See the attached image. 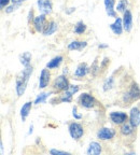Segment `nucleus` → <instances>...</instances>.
<instances>
[{"mask_svg":"<svg viewBox=\"0 0 140 155\" xmlns=\"http://www.w3.org/2000/svg\"><path fill=\"white\" fill-rule=\"evenodd\" d=\"M32 72H34V67L32 65H29L27 67H24V69L16 77V80H15V92H16V95L18 97L24 95Z\"/></svg>","mask_w":140,"mask_h":155,"instance_id":"obj_1","label":"nucleus"},{"mask_svg":"<svg viewBox=\"0 0 140 155\" xmlns=\"http://www.w3.org/2000/svg\"><path fill=\"white\" fill-rule=\"evenodd\" d=\"M69 86H70V82L68 80L67 75L65 74H61L58 75V77H56L53 82H52V88L56 93L65 92V91H67L69 88Z\"/></svg>","mask_w":140,"mask_h":155,"instance_id":"obj_2","label":"nucleus"},{"mask_svg":"<svg viewBox=\"0 0 140 155\" xmlns=\"http://www.w3.org/2000/svg\"><path fill=\"white\" fill-rule=\"evenodd\" d=\"M68 131L75 141H79L84 136V127L79 122H70L68 124Z\"/></svg>","mask_w":140,"mask_h":155,"instance_id":"obj_3","label":"nucleus"},{"mask_svg":"<svg viewBox=\"0 0 140 155\" xmlns=\"http://www.w3.org/2000/svg\"><path fill=\"white\" fill-rule=\"evenodd\" d=\"M78 104H79L80 107H82L84 109H94L97 104V101L92 94L84 92L78 98Z\"/></svg>","mask_w":140,"mask_h":155,"instance_id":"obj_4","label":"nucleus"},{"mask_svg":"<svg viewBox=\"0 0 140 155\" xmlns=\"http://www.w3.org/2000/svg\"><path fill=\"white\" fill-rule=\"evenodd\" d=\"M115 135L116 130L111 127H100L96 133V137L102 141L112 140L115 137Z\"/></svg>","mask_w":140,"mask_h":155,"instance_id":"obj_5","label":"nucleus"},{"mask_svg":"<svg viewBox=\"0 0 140 155\" xmlns=\"http://www.w3.org/2000/svg\"><path fill=\"white\" fill-rule=\"evenodd\" d=\"M128 117L129 116L122 111H112L109 113V119L111 121V123H113L114 125L121 126L122 124L128 122Z\"/></svg>","mask_w":140,"mask_h":155,"instance_id":"obj_6","label":"nucleus"},{"mask_svg":"<svg viewBox=\"0 0 140 155\" xmlns=\"http://www.w3.org/2000/svg\"><path fill=\"white\" fill-rule=\"evenodd\" d=\"M50 82H51V72H50V69L45 67L42 69L40 75H39V88L40 90L46 88Z\"/></svg>","mask_w":140,"mask_h":155,"instance_id":"obj_7","label":"nucleus"},{"mask_svg":"<svg viewBox=\"0 0 140 155\" xmlns=\"http://www.w3.org/2000/svg\"><path fill=\"white\" fill-rule=\"evenodd\" d=\"M39 12L41 14L50 15L53 12V3L52 0H37Z\"/></svg>","mask_w":140,"mask_h":155,"instance_id":"obj_8","label":"nucleus"},{"mask_svg":"<svg viewBox=\"0 0 140 155\" xmlns=\"http://www.w3.org/2000/svg\"><path fill=\"white\" fill-rule=\"evenodd\" d=\"M129 117H128V122L132 124V125L138 128V126L140 125V108L139 107H133L129 111Z\"/></svg>","mask_w":140,"mask_h":155,"instance_id":"obj_9","label":"nucleus"},{"mask_svg":"<svg viewBox=\"0 0 140 155\" xmlns=\"http://www.w3.org/2000/svg\"><path fill=\"white\" fill-rule=\"evenodd\" d=\"M122 21H123L124 31L131 32L132 29H133V13H132L131 10L127 9L125 11V12L123 13V17H122Z\"/></svg>","mask_w":140,"mask_h":155,"instance_id":"obj_10","label":"nucleus"},{"mask_svg":"<svg viewBox=\"0 0 140 155\" xmlns=\"http://www.w3.org/2000/svg\"><path fill=\"white\" fill-rule=\"evenodd\" d=\"M46 22H48V19H46V15L41 14V13H40V15H38V16L35 17L34 22H32V27H34L35 30H36L37 32H41L42 34Z\"/></svg>","mask_w":140,"mask_h":155,"instance_id":"obj_11","label":"nucleus"},{"mask_svg":"<svg viewBox=\"0 0 140 155\" xmlns=\"http://www.w3.org/2000/svg\"><path fill=\"white\" fill-rule=\"evenodd\" d=\"M127 93L131 96L133 102H136L138 100H140V86L137 82L133 81L129 85V88L127 90Z\"/></svg>","mask_w":140,"mask_h":155,"instance_id":"obj_12","label":"nucleus"},{"mask_svg":"<svg viewBox=\"0 0 140 155\" xmlns=\"http://www.w3.org/2000/svg\"><path fill=\"white\" fill-rule=\"evenodd\" d=\"M110 29H111V31L113 32L115 36H121L124 31V28H123V21H122L121 17H116L114 18V22L111 23V24L109 25Z\"/></svg>","mask_w":140,"mask_h":155,"instance_id":"obj_13","label":"nucleus"},{"mask_svg":"<svg viewBox=\"0 0 140 155\" xmlns=\"http://www.w3.org/2000/svg\"><path fill=\"white\" fill-rule=\"evenodd\" d=\"M104 5L106 8V13L109 17L116 18L118 17V12L115 10V0H104Z\"/></svg>","mask_w":140,"mask_h":155,"instance_id":"obj_14","label":"nucleus"},{"mask_svg":"<svg viewBox=\"0 0 140 155\" xmlns=\"http://www.w3.org/2000/svg\"><path fill=\"white\" fill-rule=\"evenodd\" d=\"M91 72V67H88L86 63H81L78 65V67L75 68L73 75L75 78H84L85 75H87Z\"/></svg>","mask_w":140,"mask_h":155,"instance_id":"obj_15","label":"nucleus"},{"mask_svg":"<svg viewBox=\"0 0 140 155\" xmlns=\"http://www.w3.org/2000/svg\"><path fill=\"white\" fill-rule=\"evenodd\" d=\"M58 30V24L55 21H48L43 28L42 35L43 36H52Z\"/></svg>","mask_w":140,"mask_h":155,"instance_id":"obj_16","label":"nucleus"},{"mask_svg":"<svg viewBox=\"0 0 140 155\" xmlns=\"http://www.w3.org/2000/svg\"><path fill=\"white\" fill-rule=\"evenodd\" d=\"M102 152V145L97 141H92L89 142L88 147H87L86 154L87 155H99Z\"/></svg>","mask_w":140,"mask_h":155,"instance_id":"obj_17","label":"nucleus"},{"mask_svg":"<svg viewBox=\"0 0 140 155\" xmlns=\"http://www.w3.org/2000/svg\"><path fill=\"white\" fill-rule=\"evenodd\" d=\"M136 128L132 125L129 122H126V123L122 124L120 126V134H121L123 137H132L135 133Z\"/></svg>","mask_w":140,"mask_h":155,"instance_id":"obj_18","label":"nucleus"},{"mask_svg":"<svg viewBox=\"0 0 140 155\" xmlns=\"http://www.w3.org/2000/svg\"><path fill=\"white\" fill-rule=\"evenodd\" d=\"M87 46L86 41H79V40H73L67 45L69 51H82Z\"/></svg>","mask_w":140,"mask_h":155,"instance_id":"obj_19","label":"nucleus"},{"mask_svg":"<svg viewBox=\"0 0 140 155\" xmlns=\"http://www.w3.org/2000/svg\"><path fill=\"white\" fill-rule=\"evenodd\" d=\"M32 104H34V102L32 101H26L24 104H23L22 108H21L19 114H21V119H22L23 122L26 121V119L28 117L29 113H30V111H32Z\"/></svg>","mask_w":140,"mask_h":155,"instance_id":"obj_20","label":"nucleus"},{"mask_svg":"<svg viewBox=\"0 0 140 155\" xmlns=\"http://www.w3.org/2000/svg\"><path fill=\"white\" fill-rule=\"evenodd\" d=\"M63 61H64V57L62 55L55 56V57L52 58L51 61H48V64H46V68L50 69V70H52V69H57V68L62 65Z\"/></svg>","mask_w":140,"mask_h":155,"instance_id":"obj_21","label":"nucleus"},{"mask_svg":"<svg viewBox=\"0 0 140 155\" xmlns=\"http://www.w3.org/2000/svg\"><path fill=\"white\" fill-rule=\"evenodd\" d=\"M73 95L75 94H72L69 90L62 92V94L58 96V101L59 104H70L73 100Z\"/></svg>","mask_w":140,"mask_h":155,"instance_id":"obj_22","label":"nucleus"},{"mask_svg":"<svg viewBox=\"0 0 140 155\" xmlns=\"http://www.w3.org/2000/svg\"><path fill=\"white\" fill-rule=\"evenodd\" d=\"M54 93V91H51V92H42L40 94L37 95L36 99L34 101V104H45L46 100L52 94Z\"/></svg>","mask_w":140,"mask_h":155,"instance_id":"obj_23","label":"nucleus"},{"mask_svg":"<svg viewBox=\"0 0 140 155\" xmlns=\"http://www.w3.org/2000/svg\"><path fill=\"white\" fill-rule=\"evenodd\" d=\"M114 85H115V79H114L113 75H111V77L107 78L106 80L104 81V83H102V91L105 93L109 92V91H111L113 88Z\"/></svg>","mask_w":140,"mask_h":155,"instance_id":"obj_24","label":"nucleus"},{"mask_svg":"<svg viewBox=\"0 0 140 155\" xmlns=\"http://www.w3.org/2000/svg\"><path fill=\"white\" fill-rule=\"evenodd\" d=\"M32 55L30 52H24L19 55V63H21V65H23V67H27L32 63Z\"/></svg>","mask_w":140,"mask_h":155,"instance_id":"obj_25","label":"nucleus"},{"mask_svg":"<svg viewBox=\"0 0 140 155\" xmlns=\"http://www.w3.org/2000/svg\"><path fill=\"white\" fill-rule=\"evenodd\" d=\"M87 26L85 25V23H83V21H79L77 24L75 25V29H73V32L75 35H83L85 31H86Z\"/></svg>","mask_w":140,"mask_h":155,"instance_id":"obj_26","label":"nucleus"},{"mask_svg":"<svg viewBox=\"0 0 140 155\" xmlns=\"http://www.w3.org/2000/svg\"><path fill=\"white\" fill-rule=\"evenodd\" d=\"M128 8V0H118V5L115 7V10L118 13H122L123 14Z\"/></svg>","mask_w":140,"mask_h":155,"instance_id":"obj_27","label":"nucleus"},{"mask_svg":"<svg viewBox=\"0 0 140 155\" xmlns=\"http://www.w3.org/2000/svg\"><path fill=\"white\" fill-rule=\"evenodd\" d=\"M100 69H102V68H100V65H98L97 59H95L94 63H93L92 66H91V74H92L93 77H96V75L100 72Z\"/></svg>","mask_w":140,"mask_h":155,"instance_id":"obj_28","label":"nucleus"},{"mask_svg":"<svg viewBox=\"0 0 140 155\" xmlns=\"http://www.w3.org/2000/svg\"><path fill=\"white\" fill-rule=\"evenodd\" d=\"M19 7H21V5H19V3H12V5H8V7L5 9V13H7V14H11V13H13L14 11H16Z\"/></svg>","mask_w":140,"mask_h":155,"instance_id":"obj_29","label":"nucleus"},{"mask_svg":"<svg viewBox=\"0 0 140 155\" xmlns=\"http://www.w3.org/2000/svg\"><path fill=\"white\" fill-rule=\"evenodd\" d=\"M48 153L51 155H70L71 153L67 152V151H61V150H57V149H51V150L48 151Z\"/></svg>","mask_w":140,"mask_h":155,"instance_id":"obj_30","label":"nucleus"},{"mask_svg":"<svg viewBox=\"0 0 140 155\" xmlns=\"http://www.w3.org/2000/svg\"><path fill=\"white\" fill-rule=\"evenodd\" d=\"M72 116L75 117V120H77V121L82 120V117H83L82 114L79 113V111H78V107L77 106H73V108H72Z\"/></svg>","mask_w":140,"mask_h":155,"instance_id":"obj_31","label":"nucleus"},{"mask_svg":"<svg viewBox=\"0 0 140 155\" xmlns=\"http://www.w3.org/2000/svg\"><path fill=\"white\" fill-rule=\"evenodd\" d=\"M35 13H34V10H29V12H28V15H27V22H28V24H30V23L34 22V19H35Z\"/></svg>","mask_w":140,"mask_h":155,"instance_id":"obj_32","label":"nucleus"},{"mask_svg":"<svg viewBox=\"0 0 140 155\" xmlns=\"http://www.w3.org/2000/svg\"><path fill=\"white\" fill-rule=\"evenodd\" d=\"M109 64H110V59H109L108 57H105L104 59L100 61V68H102V69H105V68L108 67Z\"/></svg>","mask_w":140,"mask_h":155,"instance_id":"obj_33","label":"nucleus"},{"mask_svg":"<svg viewBox=\"0 0 140 155\" xmlns=\"http://www.w3.org/2000/svg\"><path fill=\"white\" fill-rule=\"evenodd\" d=\"M68 90H69L70 92L72 93V94L75 95L80 91V87H79V85H72V84H70V86H69V88H68Z\"/></svg>","mask_w":140,"mask_h":155,"instance_id":"obj_34","label":"nucleus"},{"mask_svg":"<svg viewBox=\"0 0 140 155\" xmlns=\"http://www.w3.org/2000/svg\"><path fill=\"white\" fill-rule=\"evenodd\" d=\"M10 2H11V0H0V8H1V10H5L10 5Z\"/></svg>","mask_w":140,"mask_h":155,"instance_id":"obj_35","label":"nucleus"},{"mask_svg":"<svg viewBox=\"0 0 140 155\" xmlns=\"http://www.w3.org/2000/svg\"><path fill=\"white\" fill-rule=\"evenodd\" d=\"M75 8H69V10H66L65 12H66V14H71L72 12H75Z\"/></svg>","mask_w":140,"mask_h":155,"instance_id":"obj_36","label":"nucleus"},{"mask_svg":"<svg viewBox=\"0 0 140 155\" xmlns=\"http://www.w3.org/2000/svg\"><path fill=\"white\" fill-rule=\"evenodd\" d=\"M24 1H26V0H11L12 3H19V5H22Z\"/></svg>","mask_w":140,"mask_h":155,"instance_id":"obj_37","label":"nucleus"},{"mask_svg":"<svg viewBox=\"0 0 140 155\" xmlns=\"http://www.w3.org/2000/svg\"><path fill=\"white\" fill-rule=\"evenodd\" d=\"M34 133V125H30L29 126V130H28V135H32V134Z\"/></svg>","mask_w":140,"mask_h":155,"instance_id":"obj_38","label":"nucleus"},{"mask_svg":"<svg viewBox=\"0 0 140 155\" xmlns=\"http://www.w3.org/2000/svg\"><path fill=\"white\" fill-rule=\"evenodd\" d=\"M108 46H109L108 44H102V43L98 44V48H107Z\"/></svg>","mask_w":140,"mask_h":155,"instance_id":"obj_39","label":"nucleus"},{"mask_svg":"<svg viewBox=\"0 0 140 155\" xmlns=\"http://www.w3.org/2000/svg\"><path fill=\"white\" fill-rule=\"evenodd\" d=\"M3 148H5V147H3V141L1 140L0 141V150H1V154L3 153Z\"/></svg>","mask_w":140,"mask_h":155,"instance_id":"obj_40","label":"nucleus"},{"mask_svg":"<svg viewBox=\"0 0 140 155\" xmlns=\"http://www.w3.org/2000/svg\"><path fill=\"white\" fill-rule=\"evenodd\" d=\"M67 73H68V68L67 67H65V68H64V71H63V74H67Z\"/></svg>","mask_w":140,"mask_h":155,"instance_id":"obj_41","label":"nucleus"}]
</instances>
